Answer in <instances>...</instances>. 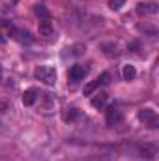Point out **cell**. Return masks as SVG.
Here are the masks:
<instances>
[{
	"label": "cell",
	"mask_w": 159,
	"mask_h": 161,
	"mask_svg": "<svg viewBox=\"0 0 159 161\" xmlns=\"http://www.w3.org/2000/svg\"><path fill=\"white\" fill-rule=\"evenodd\" d=\"M36 77H38L41 82H45L47 86H52V84L56 82V71H54V68H51V66H40V68L36 69Z\"/></svg>",
	"instance_id": "cell-1"
},
{
	"label": "cell",
	"mask_w": 159,
	"mask_h": 161,
	"mask_svg": "<svg viewBox=\"0 0 159 161\" xmlns=\"http://www.w3.org/2000/svg\"><path fill=\"white\" fill-rule=\"evenodd\" d=\"M109 82H111V73L105 71V73H101L96 80H92V82H88V84L84 86V96H90L94 90H97V88H101V86H105V84H109Z\"/></svg>",
	"instance_id": "cell-2"
},
{
	"label": "cell",
	"mask_w": 159,
	"mask_h": 161,
	"mask_svg": "<svg viewBox=\"0 0 159 161\" xmlns=\"http://www.w3.org/2000/svg\"><path fill=\"white\" fill-rule=\"evenodd\" d=\"M139 118L142 122H148L150 127H157V113L152 109H140L139 111Z\"/></svg>",
	"instance_id": "cell-3"
},
{
	"label": "cell",
	"mask_w": 159,
	"mask_h": 161,
	"mask_svg": "<svg viewBox=\"0 0 159 161\" xmlns=\"http://www.w3.org/2000/svg\"><path fill=\"white\" fill-rule=\"evenodd\" d=\"M38 30H40V36L43 38H51L54 34V28H52V23L49 19H41L40 25H38Z\"/></svg>",
	"instance_id": "cell-4"
},
{
	"label": "cell",
	"mask_w": 159,
	"mask_h": 161,
	"mask_svg": "<svg viewBox=\"0 0 159 161\" xmlns=\"http://www.w3.org/2000/svg\"><path fill=\"white\" fill-rule=\"evenodd\" d=\"M88 73V68L86 66H80V64H77V66H73L71 69H69V79L71 80H80V79H84V75Z\"/></svg>",
	"instance_id": "cell-5"
},
{
	"label": "cell",
	"mask_w": 159,
	"mask_h": 161,
	"mask_svg": "<svg viewBox=\"0 0 159 161\" xmlns=\"http://www.w3.org/2000/svg\"><path fill=\"white\" fill-rule=\"evenodd\" d=\"M118 122H122V113H120L116 107H109L107 109V125H116Z\"/></svg>",
	"instance_id": "cell-6"
},
{
	"label": "cell",
	"mask_w": 159,
	"mask_h": 161,
	"mask_svg": "<svg viewBox=\"0 0 159 161\" xmlns=\"http://www.w3.org/2000/svg\"><path fill=\"white\" fill-rule=\"evenodd\" d=\"M109 101V94L107 92H97L94 97H92V107L94 109H103Z\"/></svg>",
	"instance_id": "cell-7"
},
{
	"label": "cell",
	"mask_w": 159,
	"mask_h": 161,
	"mask_svg": "<svg viewBox=\"0 0 159 161\" xmlns=\"http://www.w3.org/2000/svg\"><path fill=\"white\" fill-rule=\"evenodd\" d=\"M36 99H38V90H36V88H28V90H25V94H23V103H25L26 107L34 105Z\"/></svg>",
	"instance_id": "cell-8"
},
{
	"label": "cell",
	"mask_w": 159,
	"mask_h": 161,
	"mask_svg": "<svg viewBox=\"0 0 159 161\" xmlns=\"http://www.w3.org/2000/svg\"><path fill=\"white\" fill-rule=\"evenodd\" d=\"M137 11H139L140 15L156 13V11H157V6H156V4H144V2H142V4H139V6H137Z\"/></svg>",
	"instance_id": "cell-9"
},
{
	"label": "cell",
	"mask_w": 159,
	"mask_h": 161,
	"mask_svg": "<svg viewBox=\"0 0 159 161\" xmlns=\"http://www.w3.org/2000/svg\"><path fill=\"white\" fill-rule=\"evenodd\" d=\"M140 154H142L144 158L152 159V158H156V154H157V148H156L154 144H144V146H140Z\"/></svg>",
	"instance_id": "cell-10"
},
{
	"label": "cell",
	"mask_w": 159,
	"mask_h": 161,
	"mask_svg": "<svg viewBox=\"0 0 159 161\" xmlns=\"http://www.w3.org/2000/svg\"><path fill=\"white\" fill-rule=\"evenodd\" d=\"M122 75H123V79L125 80H133L135 77H137V69L133 68V66H123V69H122Z\"/></svg>",
	"instance_id": "cell-11"
},
{
	"label": "cell",
	"mask_w": 159,
	"mask_h": 161,
	"mask_svg": "<svg viewBox=\"0 0 159 161\" xmlns=\"http://www.w3.org/2000/svg\"><path fill=\"white\" fill-rule=\"evenodd\" d=\"M36 15H38V17H41V19H51L49 9H47L45 6H41V4H38V6H36Z\"/></svg>",
	"instance_id": "cell-12"
},
{
	"label": "cell",
	"mask_w": 159,
	"mask_h": 161,
	"mask_svg": "<svg viewBox=\"0 0 159 161\" xmlns=\"http://www.w3.org/2000/svg\"><path fill=\"white\" fill-rule=\"evenodd\" d=\"M77 116H79V109H68V111L64 113V120H66V122L75 120Z\"/></svg>",
	"instance_id": "cell-13"
},
{
	"label": "cell",
	"mask_w": 159,
	"mask_h": 161,
	"mask_svg": "<svg viewBox=\"0 0 159 161\" xmlns=\"http://www.w3.org/2000/svg\"><path fill=\"white\" fill-rule=\"evenodd\" d=\"M123 4H125V0H111V2H109V8H111V9H120Z\"/></svg>",
	"instance_id": "cell-14"
},
{
	"label": "cell",
	"mask_w": 159,
	"mask_h": 161,
	"mask_svg": "<svg viewBox=\"0 0 159 161\" xmlns=\"http://www.w3.org/2000/svg\"><path fill=\"white\" fill-rule=\"evenodd\" d=\"M6 111H9V105H8V103H2V101H0V113H6Z\"/></svg>",
	"instance_id": "cell-15"
},
{
	"label": "cell",
	"mask_w": 159,
	"mask_h": 161,
	"mask_svg": "<svg viewBox=\"0 0 159 161\" xmlns=\"http://www.w3.org/2000/svg\"><path fill=\"white\" fill-rule=\"evenodd\" d=\"M0 26H11V25H9V23H6L4 19H0Z\"/></svg>",
	"instance_id": "cell-16"
},
{
	"label": "cell",
	"mask_w": 159,
	"mask_h": 161,
	"mask_svg": "<svg viewBox=\"0 0 159 161\" xmlns=\"http://www.w3.org/2000/svg\"><path fill=\"white\" fill-rule=\"evenodd\" d=\"M0 82H2V66H0Z\"/></svg>",
	"instance_id": "cell-17"
},
{
	"label": "cell",
	"mask_w": 159,
	"mask_h": 161,
	"mask_svg": "<svg viewBox=\"0 0 159 161\" xmlns=\"http://www.w3.org/2000/svg\"><path fill=\"white\" fill-rule=\"evenodd\" d=\"M2 43H4V38H0V45H2Z\"/></svg>",
	"instance_id": "cell-18"
}]
</instances>
